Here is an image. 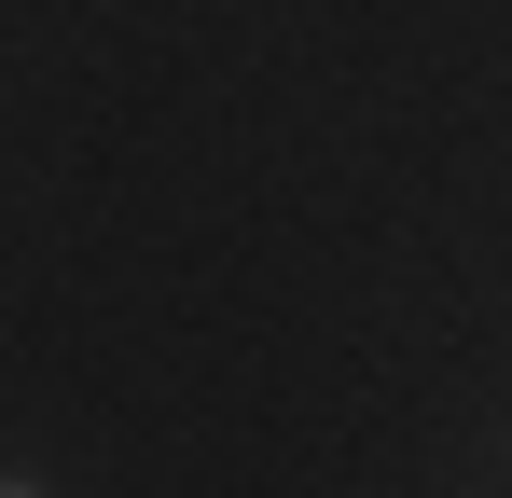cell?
I'll return each instance as SVG.
<instances>
[{"instance_id":"1","label":"cell","mask_w":512,"mask_h":498,"mask_svg":"<svg viewBox=\"0 0 512 498\" xmlns=\"http://www.w3.org/2000/svg\"><path fill=\"white\" fill-rule=\"evenodd\" d=\"M0 498H28V485H0Z\"/></svg>"}]
</instances>
